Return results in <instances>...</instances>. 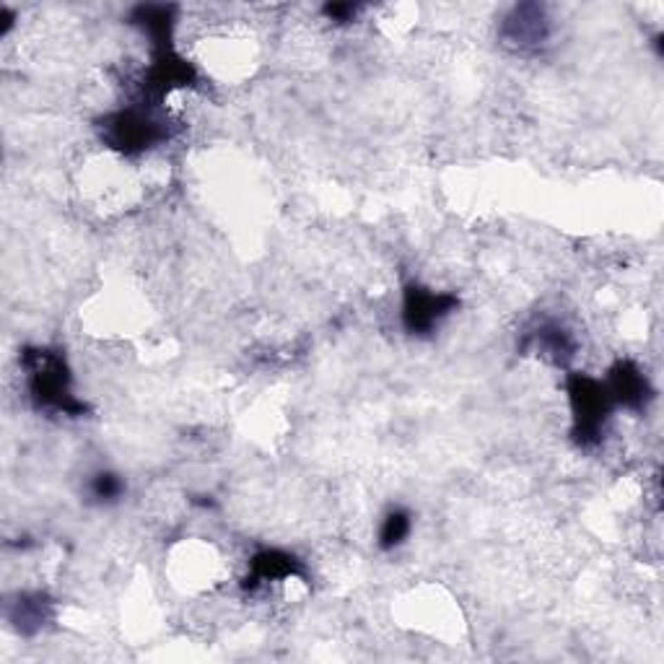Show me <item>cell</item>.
<instances>
[{"mask_svg":"<svg viewBox=\"0 0 664 664\" xmlns=\"http://www.w3.org/2000/svg\"><path fill=\"white\" fill-rule=\"evenodd\" d=\"M405 532H407V516L392 514L387 519V529L384 535H382V540H384V545H397V543L405 537Z\"/></svg>","mask_w":664,"mask_h":664,"instance_id":"obj_1","label":"cell"}]
</instances>
